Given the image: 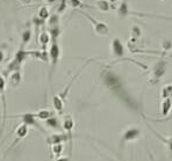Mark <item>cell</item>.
Segmentation results:
<instances>
[{
    "label": "cell",
    "instance_id": "obj_1",
    "mask_svg": "<svg viewBox=\"0 0 172 161\" xmlns=\"http://www.w3.org/2000/svg\"><path fill=\"white\" fill-rule=\"evenodd\" d=\"M85 18H87L90 21H91V23H92V26H93V30L96 32V35H98V36H107L108 34H109V27L105 23V22H101V21H97L93 16H91L88 13H86V12H84V11H79Z\"/></svg>",
    "mask_w": 172,
    "mask_h": 161
},
{
    "label": "cell",
    "instance_id": "obj_2",
    "mask_svg": "<svg viewBox=\"0 0 172 161\" xmlns=\"http://www.w3.org/2000/svg\"><path fill=\"white\" fill-rule=\"evenodd\" d=\"M166 73V63L165 60H159L157 62L156 64L154 65V68H152V78H151V81L152 82H156V81H159Z\"/></svg>",
    "mask_w": 172,
    "mask_h": 161
},
{
    "label": "cell",
    "instance_id": "obj_3",
    "mask_svg": "<svg viewBox=\"0 0 172 161\" xmlns=\"http://www.w3.org/2000/svg\"><path fill=\"white\" fill-rule=\"evenodd\" d=\"M141 136V130L136 127H130L128 129H126L122 133L121 137V143H128V141H134L138 139V137Z\"/></svg>",
    "mask_w": 172,
    "mask_h": 161
},
{
    "label": "cell",
    "instance_id": "obj_4",
    "mask_svg": "<svg viewBox=\"0 0 172 161\" xmlns=\"http://www.w3.org/2000/svg\"><path fill=\"white\" fill-rule=\"evenodd\" d=\"M112 55L116 58H121L125 56V46L122 44V42L120 41V38L115 37L112 41Z\"/></svg>",
    "mask_w": 172,
    "mask_h": 161
},
{
    "label": "cell",
    "instance_id": "obj_5",
    "mask_svg": "<svg viewBox=\"0 0 172 161\" xmlns=\"http://www.w3.org/2000/svg\"><path fill=\"white\" fill-rule=\"evenodd\" d=\"M49 57L51 58V62H52V68L56 66L58 59H59V56H61V49H59V45L57 44V42H52V45L50 48V52H49Z\"/></svg>",
    "mask_w": 172,
    "mask_h": 161
},
{
    "label": "cell",
    "instance_id": "obj_6",
    "mask_svg": "<svg viewBox=\"0 0 172 161\" xmlns=\"http://www.w3.org/2000/svg\"><path fill=\"white\" fill-rule=\"evenodd\" d=\"M172 109V100L171 98H163L161 104V114L163 117H166Z\"/></svg>",
    "mask_w": 172,
    "mask_h": 161
},
{
    "label": "cell",
    "instance_id": "obj_7",
    "mask_svg": "<svg viewBox=\"0 0 172 161\" xmlns=\"http://www.w3.org/2000/svg\"><path fill=\"white\" fill-rule=\"evenodd\" d=\"M73 127H74V122H73L72 117H71L70 115H67V116L64 117V121H63V128H64V130L68 132V137H69V139L72 138V136H71V131L73 130Z\"/></svg>",
    "mask_w": 172,
    "mask_h": 161
},
{
    "label": "cell",
    "instance_id": "obj_8",
    "mask_svg": "<svg viewBox=\"0 0 172 161\" xmlns=\"http://www.w3.org/2000/svg\"><path fill=\"white\" fill-rule=\"evenodd\" d=\"M19 117H21L22 120H23V122H25V124H30V125H33L35 128H37V129H41V127L37 124V122L35 121V115L34 114H25V115H21V116H19Z\"/></svg>",
    "mask_w": 172,
    "mask_h": 161
},
{
    "label": "cell",
    "instance_id": "obj_9",
    "mask_svg": "<svg viewBox=\"0 0 172 161\" xmlns=\"http://www.w3.org/2000/svg\"><path fill=\"white\" fill-rule=\"evenodd\" d=\"M67 139H69V137L67 134H52L49 138L48 143L54 145V144H59V143H62L63 140H67Z\"/></svg>",
    "mask_w": 172,
    "mask_h": 161
},
{
    "label": "cell",
    "instance_id": "obj_10",
    "mask_svg": "<svg viewBox=\"0 0 172 161\" xmlns=\"http://www.w3.org/2000/svg\"><path fill=\"white\" fill-rule=\"evenodd\" d=\"M52 102H54V108L56 109V111H58L59 114H62V111H63V107H64V101L61 98L59 95H56V96L54 97Z\"/></svg>",
    "mask_w": 172,
    "mask_h": 161
},
{
    "label": "cell",
    "instance_id": "obj_11",
    "mask_svg": "<svg viewBox=\"0 0 172 161\" xmlns=\"http://www.w3.org/2000/svg\"><path fill=\"white\" fill-rule=\"evenodd\" d=\"M119 15H120L121 18H126V16L130 15V11H129L128 5H127V2H126V1H123V2H122V5L119 7Z\"/></svg>",
    "mask_w": 172,
    "mask_h": 161
},
{
    "label": "cell",
    "instance_id": "obj_12",
    "mask_svg": "<svg viewBox=\"0 0 172 161\" xmlns=\"http://www.w3.org/2000/svg\"><path fill=\"white\" fill-rule=\"evenodd\" d=\"M130 36H132V42L137 41L138 38L142 36L141 28H139L138 26H133V28H132V30H130Z\"/></svg>",
    "mask_w": 172,
    "mask_h": 161
},
{
    "label": "cell",
    "instance_id": "obj_13",
    "mask_svg": "<svg viewBox=\"0 0 172 161\" xmlns=\"http://www.w3.org/2000/svg\"><path fill=\"white\" fill-rule=\"evenodd\" d=\"M27 132H28V128H27V124H22L20 125L18 130H16V138L18 139H21L23 137L27 136Z\"/></svg>",
    "mask_w": 172,
    "mask_h": 161
},
{
    "label": "cell",
    "instance_id": "obj_14",
    "mask_svg": "<svg viewBox=\"0 0 172 161\" xmlns=\"http://www.w3.org/2000/svg\"><path fill=\"white\" fill-rule=\"evenodd\" d=\"M162 98H171L172 100V85H168L162 89Z\"/></svg>",
    "mask_w": 172,
    "mask_h": 161
},
{
    "label": "cell",
    "instance_id": "obj_15",
    "mask_svg": "<svg viewBox=\"0 0 172 161\" xmlns=\"http://www.w3.org/2000/svg\"><path fill=\"white\" fill-rule=\"evenodd\" d=\"M98 8L101 11V12H108L109 11V1H106V0H99L98 4H97Z\"/></svg>",
    "mask_w": 172,
    "mask_h": 161
},
{
    "label": "cell",
    "instance_id": "obj_16",
    "mask_svg": "<svg viewBox=\"0 0 172 161\" xmlns=\"http://www.w3.org/2000/svg\"><path fill=\"white\" fill-rule=\"evenodd\" d=\"M51 112L49 111V110H41L40 112H37L36 115H35V117H37V118H40V120H48L49 117H51Z\"/></svg>",
    "mask_w": 172,
    "mask_h": 161
},
{
    "label": "cell",
    "instance_id": "obj_17",
    "mask_svg": "<svg viewBox=\"0 0 172 161\" xmlns=\"http://www.w3.org/2000/svg\"><path fill=\"white\" fill-rule=\"evenodd\" d=\"M63 151V145H62V143H59V144H54L52 145V152H54V154H55V157H59L61 155V152Z\"/></svg>",
    "mask_w": 172,
    "mask_h": 161
},
{
    "label": "cell",
    "instance_id": "obj_18",
    "mask_svg": "<svg viewBox=\"0 0 172 161\" xmlns=\"http://www.w3.org/2000/svg\"><path fill=\"white\" fill-rule=\"evenodd\" d=\"M45 122H47V124H48L49 127H51V128H56V129H57V128L59 127V125H58V121H57L55 117H52V116L49 117L48 120H45Z\"/></svg>",
    "mask_w": 172,
    "mask_h": 161
},
{
    "label": "cell",
    "instance_id": "obj_19",
    "mask_svg": "<svg viewBox=\"0 0 172 161\" xmlns=\"http://www.w3.org/2000/svg\"><path fill=\"white\" fill-rule=\"evenodd\" d=\"M40 41H41V43L45 46V45L49 43L50 37H49V35H48L47 32H42V34H41V36H40Z\"/></svg>",
    "mask_w": 172,
    "mask_h": 161
},
{
    "label": "cell",
    "instance_id": "obj_20",
    "mask_svg": "<svg viewBox=\"0 0 172 161\" xmlns=\"http://www.w3.org/2000/svg\"><path fill=\"white\" fill-rule=\"evenodd\" d=\"M38 16H40L41 20H45V19H48V18H49V12H48V9H47L45 7L41 8V11H40V13H38Z\"/></svg>",
    "mask_w": 172,
    "mask_h": 161
},
{
    "label": "cell",
    "instance_id": "obj_21",
    "mask_svg": "<svg viewBox=\"0 0 172 161\" xmlns=\"http://www.w3.org/2000/svg\"><path fill=\"white\" fill-rule=\"evenodd\" d=\"M68 4H69L72 8H79V7H83L84 6L80 0H68Z\"/></svg>",
    "mask_w": 172,
    "mask_h": 161
},
{
    "label": "cell",
    "instance_id": "obj_22",
    "mask_svg": "<svg viewBox=\"0 0 172 161\" xmlns=\"http://www.w3.org/2000/svg\"><path fill=\"white\" fill-rule=\"evenodd\" d=\"M19 82H20V74L19 73H13V75L11 77V84H12V86L18 85Z\"/></svg>",
    "mask_w": 172,
    "mask_h": 161
},
{
    "label": "cell",
    "instance_id": "obj_23",
    "mask_svg": "<svg viewBox=\"0 0 172 161\" xmlns=\"http://www.w3.org/2000/svg\"><path fill=\"white\" fill-rule=\"evenodd\" d=\"M30 35H32L30 30H26V32H23V35H22V37H23V45L30 39Z\"/></svg>",
    "mask_w": 172,
    "mask_h": 161
},
{
    "label": "cell",
    "instance_id": "obj_24",
    "mask_svg": "<svg viewBox=\"0 0 172 161\" xmlns=\"http://www.w3.org/2000/svg\"><path fill=\"white\" fill-rule=\"evenodd\" d=\"M67 4H68V0H61V5H59V7H58V12H59V13L63 12V11L65 9Z\"/></svg>",
    "mask_w": 172,
    "mask_h": 161
},
{
    "label": "cell",
    "instance_id": "obj_25",
    "mask_svg": "<svg viewBox=\"0 0 172 161\" xmlns=\"http://www.w3.org/2000/svg\"><path fill=\"white\" fill-rule=\"evenodd\" d=\"M2 59H4V53H2L1 51H0V63L2 62Z\"/></svg>",
    "mask_w": 172,
    "mask_h": 161
},
{
    "label": "cell",
    "instance_id": "obj_26",
    "mask_svg": "<svg viewBox=\"0 0 172 161\" xmlns=\"http://www.w3.org/2000/svg\"><path fill=\"white\" fill-rule=\"evenodd\" d=\"M116 1H119V0H109L110 4H114V2H116Z\"/></svg>",
    "mask_w": 172,
    "mask_h": 161
},
{
    "label": "cell",
    "instance_id": "obj_27",
    "mask_svg": "<svg viewBox=\"0 0 172 161\" xmlns=\"http://www.w3.org/2000/svg\"><path fill=\"white\" fill-rule=\"evenodd\" d=\"M23 2H30V0H22Z\"/></svg>",
    "mask_w": 172,
    "mask_h": 161
},
{
    "label": "cell",
    "instance_id": "obj_28",
    "mask_svg": "<svg viewBox=\"0 0 172 161\" xmlns=\"http://www.w3.org/2000/svg\"><path fill=\"white\" fill-rule=\"evenodd\" d=\"M48 1H49V2H55L56 0H48Z\"/></svg>",
    "mask_w": 172,
    "mask_h": 161
}]
</instances>
